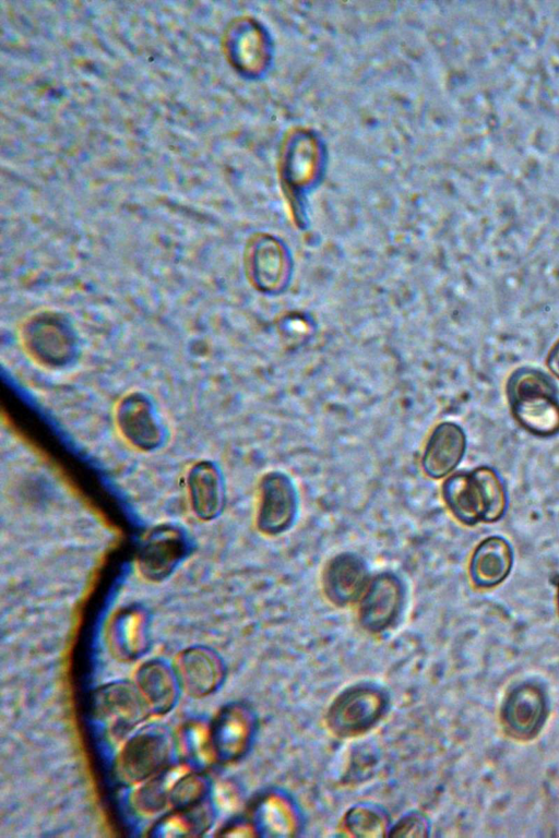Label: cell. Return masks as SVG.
<instances>
[{
    "label": "cell",
    "instance_id": "e0dca14e",
    "mask_svg": "<svg viewBox=\"0 0 559 838\" xmlns=\"http://www.w3.org/2000/svg\"><path fill=\"white\" fill-rule=\"evenodd\" d=\"M177 674L185 690L193 696L214 691L223 680L221 659L205 648H191L178 656Z\"/></svg>",
    "mask_w": 559,
    "mask_h": 838
},
{
    "label": "cell",
    "instance_id": "d4e9b609",
    "mask_svg": "<svg viewBox=\"0 0 559 838\" xmlns=\"http://www.w3.org/2000/svg\"><path fill=\"white\" fill-rule=\"evenodd\" d=\"M429 831L428 821L418 813H411L402 817L391 829L390 836H427Z\"/></svg>",
    "mask_w": 559,
    "mask_h": 838
},
{
    "label": "cell",
    "instance_id": "9a60e30c",
    "mask_svg": "<svg viewBox=\"0 0 559 838\" xmlns=\"http://www.w3.org/2000/svg\"><path fill=\"white\" fill-rule=\"evenodd\" d=\"M116 422L121 435L134 447L148 451L159 444L160 429L143 396L123 397L116 409Z\"/></svg>",
    "mask_w": 559,
    "mask_h": 838
},
{
    "label": "cell",
    "instance_id": "603a6c76",
    "mask_svg": "<svg viewBox=\"0 0 559 838\" xmlns=\"http://www.w3.org/2000/svg\"><path fill=\"white\" fill-rule=\"evenodd\" d=\"M389 816L379 806L358 804L344 817L346 829L358 837H381L389 835Z\"/></svg>",
    "mask_w": 559,
    "mask_h": 838
},
{
    "label": "cell",
    "instance_id": "484cf974",
    "mask_svg": "<svg viewBox=\"0 0 559 838\" xmlns=\"http://www.w3.org/2000/svg\"><path fill=\"white\" fill-rule=\"evenodd\" d=\"M546 363L550 372L559 379V339L550 348Z\"/></svg>",
    "mask_w": 559,
    "mask_h": 838
},
{
    "label": "cell",
    "instance_id": "8992f818",
    "mask_svg": "<svg viewBox=\"0 0 559 838\" xmlns=\"http://www.w3.org/2000/svg\"><path fill=\"white\" fill-rule=\"evenodd\" d=\"M549 713L544 690L532 682H524L506 696L500 720L504 732L512 739L530 741L543 729Z\"/></svg>",
    "mask_w": 559,
    "mask_h": 838
},
{
    "label": "cell",
    "instance_id": "277c9868",
    "mask_svg": "<svg viewBox=\"0 0 559 838\" xmlns=\"http://www.w3.org/2000/svg\"><path fill=\"white\" fill-rule=\"evenodd\" d=\"M299 514V493L289 475L281 470L266 472L259 484L257 527L266 536L288 531Z\"/></svg>",
    "mask_w": 559,
    "mask_h": 838
},
{
    "label": "cell",
    "instance_id": "30bf717a",
    "mask_svg": "<svg viewBox=\"0 0 559 838\" xmlns=\"http://www.w3.org/2000/svg\"><path fill=\"white\" fill-rule=\"evenodd\" d=\"M255 728V716L248 706L231 704L224 707L211 728L216 757L224 762L241 757L250 746Z\"/></svg>",
    "mask_w": 559,
    "mask_h": 838
},
{
    "label": "cell",
    "instance_id": "7c38bea8",
    "mask_svg": "<svg viewBox=\"0 0 559 838\" xmlns=\"http://www.w3.org/2000/svg\"><path fill=\"white\" fill-rule=\"evenodd\" d=\"M467 447L466 434L452 421L439 423L430 433L421 456V468L431 479L450 475L462 462Z\"/></svg>",
    "mask_w": 559,
    "mask_h": 838
},
{
    "label": "cell",
    "instance_id": "d6986e66",
    "mask_svg": "<svg viewBox=\"0 0 559 838\" xmlns=\"http://www.w3.org/2000/svg\"><path fill=\"white\" fill-rule=\"evenodd\" d=\"M138 690L150 708L164 713L174 704L176 684L171 672L159 662L143 666L136 674Z\"/></svg>",
    "mask_w": 559,
    "mask_h": 838
},
{
    "label": "cell",
    "instance_id": "2e32d148",
    "mask_svg": "<svg viewBox=\"0 0 559 838\" xmlns=\"http://www.w3.org/2000/svg\"><path fill=\"white\" fill-rule=\"evenodd\" d=\"M188 493L194 514L204 520L215 518L225 505L224 481L219 469L211 462L193 465L187 478Z\"/></svg>",
    "mask_w": 559,
    "mask_h": 838
},
{
    "label": "cell",
    "instance_id": "44dd1931",
    "mask_svg": "<svg viewBox=\"0 0 559 838\" xmlns=\"http://www.w3.org/2000/svg\"><path fill=\"white\" fill-rule=\"evenodd\" d=\"M187 771L186 767L177 766L159 773L135 793L133 801L136 809L143 813H154L160 810L169 802L176 781Z\"/></svg>",
    "mask_w": 559,
    "mask_h": 838
},
{
    "label": "cell",
    "instance_id": "cb8c5ba5",
    "mask_svg": "<svg viewBox=\"0 0 559 838\" xmlns=\"http://www.w3.org/2000/svg\"><path fill=\"white\" fill-rule=\"evenodd\" d=\"M206 791V781L200 775L185 773L174 785L169 804L179 809L199 803Z\"/></svg>",
    "mask_w": 559,
    "mask_h": 838
},
{
    "label": "cell",
    "instance_id": "ba28073f",
    "mask_svg": "<svg viewBox=\"0 0 559 838\" xmlns=\"http://www.w3.org/2000/svg\"><path fill=\"white\" fill-rule=\"evenodd\" d=\"M93 707L112 734H123L145 718L148 705L138 689L115 683L97 691Z\"/></svg>",
    "mask_w": 559,
    "mask_h": 838
},
{
    "label": "cell",
    "instance_id": "4fadbf2b",
    "mask_svg": "<svg viewBox=\"0 0 559 838\" xmlns=\"http://www.w3.org/2000/svg\"><path fill=\"white\" fill-rule=\"evenodd\" d=\"M186 552L183 536L170 526H159L147 535L138 554L141 575L151 580L168 576Z\"/></svg>",
    "mask_w": 559,
    "mask_h": 838
},
{
    "label": "cell",
    "instance_id": "5b68a950",
    "mask_svg": "<svg viewBox=\"0 0 559 838\" xmlns=\"http://www.w3.org/2000/svg\"><path fill=\"white\" fill-rule=\"evenodd\" d=\"M405 602V585L393 572L373 576L358 600V621L370 633H382L400 618Z\"/></svg>",
    "mask_w": 559,
    "mask_h": 838
},
{
    "label": "cell",
    "instance_id": "ffe728a7",
    "mask_svg": "<svg viewBox=\"0 0 559 838\" xmlns=\"http://www.w3.org/2000/svg\"><path fill=\"white\" fill-rule=\"evenodd\" d=\"M199 803L182 807L180 811L165 816L156 823L152 835L177 837L194 835L195 833L206 830L212 822V810L206 802L202 805Z\"/></svg>",
    "mask_w": 559,
    "mask_h": 838
},
{
    "label": "cell",
    "instance_id": "7a4b0ae2",
    "mask_svg": "<svg viewBox=\"0 0 559 838\" xmlns=\"http://www.w3.org/2000/svg\"><path fill=\"white\" fill-rule=\"evenodd\" d=\"M506 394L513 418L539 438L559 433V390L552 378L535 367H519L507 380Z\"/></svg>",
    "mask_w": 559,
    "mask_h": 838
},
{
    "label": "cell",
    "instance_id": "6da1fadb",
    "mask_svg": "<svg viewBox=\"0 0 559 838\" xmlns=\"http://www.w3.org/2000/svg\"><path fill=\"white\" fill-rule=\"evenodd\" d=\"M441 494L451 514L462 524L500 520L508 508V491L502 477L489 466L450 475Z\"/></svg>",
    "mask_w": 559,
    "mask_h": 838
},
{
    "label": "cell",
    "instance_id": "52a82bcc",
    "mask_svg": "<svg viewBox=\"0 0 559 838\" xmlns=\"http://www.w3.org/2000/svg\"><path fill=\"white\" fill-rule=\"evenodd\" d=\"M370 579L366 560L358 553L346 551L326 563L322 573V588L333 604L346 607L359 600Z\"/></svg>",
    "mask_w": 559,
    "mask_h": 838
},
{
    "label": "cell",
    "instance_id": "9c48e42d",
    "mask_svg": "<svg viewBox=\"0 0 559 838\" xmlns=\"http://www.w3.org/2000/svg\"><path fill=\"white\" fill-rule=\"evenodd\" d=\"M22 336L25 349L43 364L61 366L69 360L73 349L69 328L60 319L50 314L28 320Z\"/></svg>",
    "mask_w": 559,
    "mask_h": 838
},
{
    "label": "cell",
    "instance_id": "7402d4cb",
    "mask_svg": "<svg viewBox=\"0 0 559 838\" xmlns=\"http://www.w3.org/2000/svg\"><path fill=\"white\" fill-rule=\"evenodd\" d=\"M178 742L183 756L198 766H207L216 757L211 728L203 722L192 721L183 726Z\"/></svg>",
    "mask_w": 559,
    "mask_h": 838
},
{
    "label": "cell",
    "instance_id": "3957f363",
    "mask_svg": "<svg viewBox=\"0 0 559 838\" xmlns=\"http://www.w3.org/2000/svg\"><path fill=\"white\" fill-rule=\"evenodd\" d=\"M388 694L374 684H357L340 693L326 713V723L337 735L356 737L376 726L388 710Z\"/></svg>",
    "mask_w": 559,
    "mask_h": 838
},
{
    "label": "cell",
    "instance_id": "5bb4252c",
    "mask_svg": "<svg viewBox=\"0 0 559 838\" xmlns=\"http://www.w3.org/2000/svg\"><path fill=\"white\" fill-rule=\"evenodd\" d=\"M514 552L501 536H490L474 549L468 573L475 587L488 589L500 585L511 573Z\"/></svg>",
    "mask_w": 559,
    "mask_h": 838
},
{
    "label": "cell",
    "instance_id": "ac0fdd59",
    "mask_svg": "<svg viewBox=\"0 0 559 838\" xmlns=\"http://www.w3.org/2000/svg\"><path fill=\"white\" fill-rule=\"evenodd\" d=\"M252 825L257 835L286 837L297 833L300 818L296 805L288 795L271 791L257 803Z\"/></svg>",
    "mask_w": 559,
    "mask_h": 838
},
{
    "label": "cell",
    "instance_id": "4316f807",
    "mask_svg": "<svg viewBox=\"0 0 559 838\" xmlns=\"http://www.w3.org/2000/svg\"><path fill=\"white\" fill-rule=\"evenodd\" d=\"M557 606H558V613H559V584H558V594H557Z\"/></svg>",
    "mask_w": 559,
    "mask_h": 838
},
{
    "label": "cell",
    "instance_id": "8fae6325",
    "mask_svg": "<svg viewBox=\"0 0 559 838\" xmlns=\"http://www.w3.org/2000/svg\"><path fill=\"white\" fill-rule=\"evenodd\" d=\"M168 752V740L164 733H139L120 752L117 761L118 775L126 782L144 780L164 768Z\"/></svg>",
    "mask_w": 559,
    "mask_h": 838
}]
</instances>
